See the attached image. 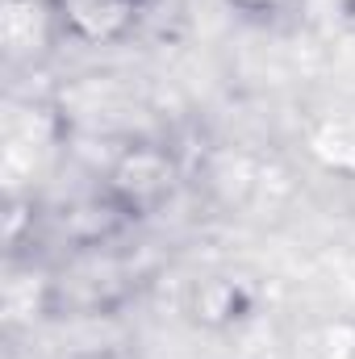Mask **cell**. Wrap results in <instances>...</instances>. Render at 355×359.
<instances>
[{"label": "cell", "mask_w": 355, "mask_h": 359, "mask_svg": "<svg viewBox=\"0 0 355 359\" xmlns=\"http://www.w3.org/2000/svg\"><path fill=\"white\" fill-rule=\"evenodd\" d=\"M180 180V155L163 138H130L100 176V201L121 222H142L176 201Z\"/></svg>", "instance_id": "obj_1"}, {"label": "cell", "mask_w": 355, "mask_h": 359, "mask_svg": "<svg viewBox=\"0 0 355 359\" xmlns=\"http://www.w3.org/2000/svg\"><path fill=\"white\" fill-rule=\"evenodd\" d=\"M155 0H42L51 29L76 46H121L147 21Z\"/></svg>", "instance_id": "obj_2"}, {"label": "cell", "mask_w": 355, "mask_h": 359, "mask_svg": "<svg viewBox=\"0 0 355 359\" xmlns=\"http://www.w3.org/2000/svg\"><path fill=\"white\" fill-rule=\"evenodd\" d=\"M239 309H243V288H239L234 280H205V284L196 288V305H192L196 322L222 326V322H230V318H243Z\"/></svg>", "instance_id": "obj_3"}, {"label": "cell", "mask_w": 355, "mask_h": 359, "mask_svg": "<svg viewBox=\"0 0 355 359\" xmlns=\"http://www.w3.org/2000/svg\"><path fill=\"white\" fill-rule=\"evenodd\" d=\"M239 21L247 25H260V29H280V25H293L305 8V0H222Z\"/></svg>", "instance_id": "obj_4"}]
</instances>
